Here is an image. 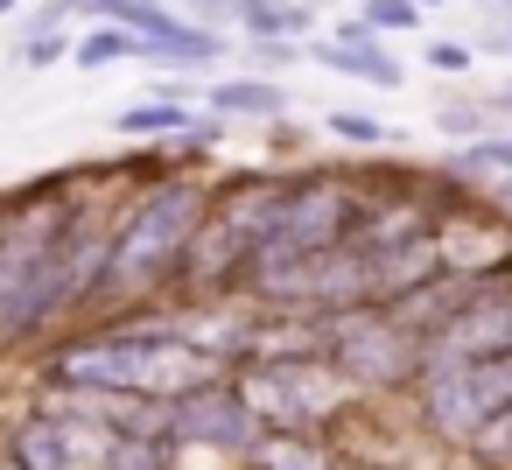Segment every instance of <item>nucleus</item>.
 Segmentation results:
<instances>
[{"label": "nucleus", "instance_id": "7ed1b4c3", "mask_svg": "<svg viewBox=\"0 0 512 470\" xmlns=\"http://www.w3.org/2000/svg\"><path fill=\"white\" fill-rule=\"evenodd\" d=\"M288 197V176H225L211 183V204H204V225L190 239V260H183V288L197 295H225L253 274L267 232H274V211Z\"/></svg>", "mask_w": 512, "mask_h": 470}, {"label": "nucleus", "instance_id": "5701e85b", "mask_svg": "<svg viewBox=\"0 0 512 470\" xmlns=\"http://www.w3.org/2000/svg\"><path fill=\"white\" fill-rule=\"evenodd\" d=\"M15 8H22V0H0V15H15Z\"/></svg>", "mask_w": 512, "mask_h": 470}, {"label": "nucleus", "instance_id": "dca6fc26", "mask_svg": "<svg viewBox=\"0 0 512 470\" xmlns=\"http://www.w3.org/2000/svg\"><path fill=\"white\" fill-rule=\"evenodd\" d=\"M323 127H330L337 141H351V148H386V141H393V134H386V127H379L372 113H358V106H337V113H330Z\"/></svg>", "mask_w": 512, "mask_h": 470}, {"label": "nucleus", "instance_id": "6ab92c4d", "mask_svg": "<svg viewBox=\"0 0 512 470\" xmlns=\"http://www.w3.org/2000/svg\"><path fill=\"white\" fill-rule=\"evenodd\" d=\"M435 127H442L449 141H477V134H484V113H477V106H442Z\"/></svg>", "mask_w": 512, "mask_h": 470}, {"label": "nucleus", "instance_id": "b1692460", "mask_svg": "<svg viewBox=\"0 0 512 470\" xmlns=\"http://www.w3.org/2000/svg\"><path fill=\"white\" fill-rule=\"evenodd\" d=\"M498 15H512V0H498Z\"/></svg>", "mask_w": 512, "mask_h": 470}, {"label": "nucleus", "instance_id": "1a4fd4ad", "mask_svg": "<svg viewBox=\"0 0 512 470\" xmlns=\"http://www.w3.org/2000/svg\"><path fill=\"white\" fill-rule=\"evenodd\" d=\"M239 463L246 470H344V456L316 428H260Z\"/></svg>", "mask_w": 512, "mask_h": 470}, {"label": "nucleus", "instance_id": "f8f14e48", "mask_svg": "<svg viewBox=\"0 0 512 470\" xmlns=\"http://www.w3.org/2000/svg\"><path fill=\"white\" fill-rule=\"evenodd\" d=\"M232 22L253 36V43H267V36H309L316 29V8H302V0H246V8H232Z\"/></svg>", "mask_w": 512, "mask_h": 470}, {"label": "nucleus", "instance_id": "423d86ee", "mask_svg": "<svg viewBox=\"0 0 512 470\" xmlns=\"http://www.w3.org/2000/svg\"><path fill=\"white\" fill-rule=\"evenodd\" d=\"M365 211H372V197H365L351 176H330V169L288 176V197H281V211H274V232H267L253 274H260V267H281V260H302V253H323V246H337V239H351V232L365 225Z\"/></svg>", "mask_w": 512, "mask_h": 470}, {"label": "nucleus", "instance_id": "aec40b11", "mask_svg": "<svg viewBox=\"0 0 512 470\" xmlns=\"http://www.w3.org/2000/svg\"><path fill=\"white\" fill-rule=\"evenodd\" d=\"M421 64H435L442 78H456V71H470V50H463V43H428V57H421Z\"/></svg>", "mask_w": 512, "mask_h": 470}, {"label": "nucleus", "instance_id": "393cba45", "mask_svg": "<svg viewBox=\"0 0 512 470\" xmlns=\"http://www.w3.org/2000/svg\"><path fill=\"white\" fill-rule=\"evenodd\" d=\"M414 8H435V0H414Z\"/></svg>", "mask_w": 512, "mask_h": 470}, {"label": "nucleus", "instance_id": "2eb2a0df", "mask_svg": "<svg viewBox=\"0 0 512 470\" xmlns=\"http://www.w3.org/2000/svg\"><path fill=\"white\" fill-rule=\"evenodd\" d=\"M456 176H512V134H477V141H463Z\"/></svg>", "mask_w": 512, "mask_h": 470}, {"label": "nucleus", "instance_id": "4be33fe9", "mask_svg": "<svg viewBox=\"0 0 512 470\" xmlns=\"http://www.w3.org/2000/svg\"><path fill=\"white\" fill-rule=\"evenodd\" d=\"M498 204H505V211H512V176H505V190H498Z\"/></svg>", "mask_w": 512, "mask_h": 470}, {"label": "nucleus", "instance_id": "9b49d317", "mask_svg": "<svg viewBox=\"0 0 512 470\" xmlns=\"http://www.w3.org/2000/svg\"><path fill=\"white\" fill-rule=\"evenodd\" d=\"M204 99H211L218 120H281V113H288V92H281L274 78H225V85H211Z\"/></svg>", "mask_w": 512, "mask_h": 470}, {"label": "nucleus", "instance_id": "9d476101", "mask_svg": "<svg viewBox=\"0 0 512 470\" xmlns=\"http://www.w3.org/2000/svg\"><path fill=\"white\" fill-rule=\"evenodd\" d=\"M113 127H120L127 141H183V134L197 127V113H190V99L155 92V99H134L127 113H113Z\"/></svg>", "mask_w": 512, "mask_h": 470}, {"label": "nucleus", "instance_id": "39448f33", "mask_svg": "<svg viewBox=\"0 0 512 470\" xmlns=\"http://www.w3.org/2000/svg\"><path fill=\"white\" fill-rule=\"evenodd\" d=\"M505 400H512V351H491V358L428 351L414 372V414L435 442H470Z\"/></svg>", "mask_w": 512, "mask_h": 470}, {"label": "nucleus", "instance_id": "f3484780", "mask_svg": "<svg viewBox=\"0 0 512 470\" xmlns=\"http://www.w3.org/2000/svg\"><path fill=\"white\" fill-rule=\"evenodd\" d=\"M15 57H22V71H50V64L71 57V36H64V29H29Z\"/></svg>", "mask_w": 512, "mask_h": 470}, {"label": "nucleus", "instance_id": "412c9836", "mask_svg": "<svg viewBox=\"0 0 512 470\" xmlns=\"http://www.w3.org/2000/svg\"><path fill=\"white\" fill-rule=\"evenodd\" d=\"M253 57L260 64H302V43L295 36H267V43H253Z\"/></svg>", "mask_w": 512, "mask_h": 470}, {"label": "nucleus", "instance_id": "4468645a", "mask_svg": "<svg viewBox=\"0 0 512 470\" xmlns=\"http://www.w3.org/2000/svg\"><path fill=\"white\" fill-rule=\"evenodd\" d=\"M463 449H470L484 470H512V400H505V407H498V414H491V421H484Z\"/></svg>", "mask_w": 512, "mask_h": 470}, {"label": "nucleus", "instance_id": "a211bd4d", "mask_svg": "<svg viewBox=\"0 0 512 470\" xmlns=\"http://www.w3.org/2000/svg\"><path fill=\"white\" fill-rule=\"evenodd\" d=\"M414 22H421L414 0H365V29H379V36H407Z\"/></svg>", "mask_w": 512, "mask_h": 470}, {"label": "nucleus", "instance_id": "f257e3e1", "mask_svg": "<svg viewBox=\"0 0 512 470\" xmlns=\"http://www.w3.org/2000/svg\"><path fill=\"white\" fill-rule=\"evenodd\" d=\"M204 204H211L204 176H183V169L148 176L134 190V204L113 211V253H106V274H99V302L134 309L162 281H183V260H190L197 225H204Z\"/></svg>", "mask_w": 512, "mask_h": 470}, {"label": "nucleus", "instance_id": "f03ea898", "mask_svg": "<svg viewBox=\"0 0 512 470\" xmlns=\"http://www.w3.org/2000/svg\"><path fill=\"white\" fill-rule=\"evenodd\" d=\"M232 386L246 393V407L260 414V428H330L344 407H351V379L337 372V358L323 351V337H316V323H309V337H295V344H267L260 330H253V344L232 358Z\"/></svg>", "mask_w": 512, "mask_h": 470}, {"label": "nucleus", "instance_id": "0eeeda50", "mask_svg": "<svg viewBox=\"0 0 512 470\" xmlns=\"http://www.w3.org/2000/svg\"><path fill=\"white\" fill-rule=\"evenodd\" d=\"M260 435V414L246 407V393L225 379H204L190 393L169 400V421H162V442L169 449H211V456H246Z\"/></svg>", "mask_w": 512, "mask_h": 470}, {"label": "nucleus", "instance_id": "20e7f679", "mask_svg": "<svg viewBox=\"0 0 512 470\" xmlns=\"http://www.w3.org/2000/svg\"><path fill=\"white\" fill-rule=\"evenodd\" d=\"M323 351L337 358V372L358 386V393H386V386H414L421 358H428V337L393 309V302H351L337 316L316 323Z\"/></svg>", "mask_w": 512, "mask_h": 470}, {"label": "nucleus", "instance_id": "ddd939ff", "mask_svg": "<svg viewBox=\"0 0 512 470\" xmlns=\"http://www.w3.org/2000/svg\"><path fill=\"white\" fill-rule=\"evenodd\" d=\"M71 64L78 71H106V64H148V36L120 29V22H99L85 43H71Z\"/></svg>", "mask_w": 512, "mask_h": 470}, {"label": "nucleus", "instance_id": "a878e982", "mask_svg": "<svg viewBox=\"0 0 512 470\" xmlns=\"http://www.w3.org/2000/svg\"><path fill=\"white\" fill-rule=\"evenodd\" d=\"M232 8H246V0H232Z\"/></svg>", "mask_w": 512, "mask_h": 470}, {"label": "nucleus", "instance_id": "6e6552de", "mask_svg": "<svg viewBox=\"0 0 512 470\" xmlns=\"http://www.w3.org/2000/svg\"><path fill=\"white\" fill-rule=\"evenodd\" d=\"M316 64L337 71V78H358V85H379V92H400V64L386 50V36H323L316 43Z\"/></svg>", "mask_w": 512, "mask_h": 470}]
</instances>
